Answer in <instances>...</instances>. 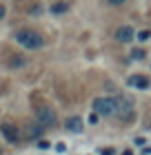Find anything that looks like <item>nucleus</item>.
<instances>
[{"label": "nucleus", "mask_w": 151, "mask_h": 155, "mask_svg": "<svg viewBox=\"0 0 151 155\" xmlns=\"http://www.w3.org/2000/svg\"><path fill=\"white\" fill-rule=\"evenodd\" d=\"M5 13H7V9H5V5H0V20L5 18Z\"/></svg>", "instance_id": "nucleus-16"}, {"label": "nucleus", "mask_w": 151, "mask_h": 155, "mask_svg": "<svg viewBox=\"0 0 151 155\" xmlns=\"http://www.w3.org/2000/svg\"><path fill=\"white\" fill-rule=\"evenodd\" d=\"M89 122H91V124L98 122V113H91V115H89Z\"/></svg>", "instance_id": "nucleus-15"}, {"label": "nucleus", "mask_w": 151, "mask_h": 155, "mask_svg": "<svg viewBox=\"0 0 151 155\" xmlns=\"http://www.w3.org/2000/svg\"><path fill=\"white\" fill-rule=\"evenodd\" d=\"M116 102H118V111H116V115L120 120H131L133 117V100L129 95H118L116 97Z\"/></svg>", "instance_id": "nucleus-3"}, {"label": "nucleus", "mask_w": 151, "mask_h": 155, "mask_svg": "<svg viewBox=\"0 0 151 155\" xmlns=\"http://www.w3.org/2000/svg\"><path fill=\"white\" fill-rule=\"evenodd\" d=\"M145 55H147V53L142 51V49H133V51H131V58H133V60H142Z\"/></svg>", "instance_id": "nucleus-12"}, {"label": "nucleus", "mask_w": 151, "mask_h": 155, "mask_svg": "<svg viewBox=\"0 0 151 155\" xmlns=\"http://www.w3.org/2000/svg\"><path fill=\"white\" fill-rule=\"evenodd\" d=\"M102 155H113V149H102Z\"/></svg>", "instance_id": "nucleus-17"}, {"label": "nucleus", "mask_w": 151, "mask_h": 155, "mask_svg": "<svg viewBox=\"0 0 151 155\" xmlns=\"http://www.w3.org/2000/svg\"><path fill=\"white\" fill-rule=\"evenodd\" d=\"M0 133L5 135V140L9 144H18L20 142V133H18V129L11 122H2V124H0Z\"/></svg>", "instance_id": "nucleus-5"}, {"label": "nucleus", "mask_w": 151, "mask_h": 155, "mask_svg": "<svg viewBox=\"0 0 151 155\" xmlns=\"http://www.w3.org/2000/svg\"><path fill=\"white\" fill-rule=\"evenodd\" d=\"M122 155H133V153H131V151H125V153H122Z\"/></svg>", "instance_id": "nucleus-18"}, {"label": "nucleus", "mask_w": 151, "mask_h": 155, "mask_svg": "<svg viewBox=\"0 0 151 155\" xmlns=\"http://www.w3.org/2000/svg\"><path fill=\"white\" fill-rule=\"evenodd\" d=\"M42 129H45V126H27V137L29 140H33V137H40L42 135Z\"/></svg>", "instance_id": "nucleus-10"}, {"label": "nucleus", "mask_w": 151, "mask_h": 155, "mask_svg": "<svg viewBox=\"0 0 151 155\" xmlns=\"http://www.w3.org/2000/svg\"><path fill=\"white\" fill-rule=\"evenodd\" d=\"M64 11H69V2L67 0H58V2L51 5V13H64Z\"/></svg>", "instance_id": "nucleus-9"}, {"label": "nucleus", "mask_w": 151, "mask_h": 155, "mask_svg": "<svg viewBox=\"0 0 151 155\" xmlns=\"http://www.w3.org/2000/svg\"><path fill=\"white\" fill-rule=\"evenodd\" d=\"M36 120H38L40 126H53L56 122H58V117H56V111L49 109V107H40L38 111H36Z\"/></svg>", "instance_id": "nucleus-4"}, {"label": "nucleus", "mask_w": 151, "mask_h": 155, "mask_svg": "<svg viewBox=\"0 0 151 155\" xmlns=\"http://www.w3.org/2000/svg\"><path fill=\"white\" fill-rule=\"evenodd\" d=\"M16 42H18V45H22L25 49H40L45 40H42V36L38 31L20 29V31H16Z\"/></svg>", "instance_id": "nucleus-1"}, {"label": "nucleus", "mask_w": 151, "mask_h": 155, "mask_svg": "<svg viewBox=\"0 0 151 155\" xmlns=\"http://www.w3.org/2000/svg\"><path fill=\"white\" fill-rule=\"evenodd\" d=\"M127 84L133 89H147L149 87V78L147 75H129L127 78Z\"/></svg>", "instance_id": "nucleus-8"}, {"label": "nucleus", "mask_w": 151, "mask_h": 155, "mask_svg": "<svg viewBox=\"0 0 151 155\" xmlns=\"http://www.w3.org/2000/svg\"><path fill=\"white\" fill-rule=\"evenodd\" d=\"M107 5H111V7H118V5H122V2H127V0H105Z\"/></svg>", "instance_id": "nucleus-13"}, {"label": "nucleus", "mask_w": 151, "mask_h": 155, "mask_svg": "<svg viewBox=\"0 0 151 155\" xmlns=\"http://www.w3.org/2000/svg\"><path fill=\"white\" fill-rule=\"evenodd\" d=\"M136 38V31L131 29L129 25H125V27H120V29L116 31V40L118 42H122V45H127V42H131Z\"/></svg>", "instance_id": "nucleus-6"}, {"label": "nucleus", "mask_w": 151, "mask_h": 155, "mask_svg": "<svg viewBox=\"0 0 151 155\" xmlns=\"http://www.w3.org/2000/svg\"><path fill=\"white\" fill-rule=\"evenodd\" d=\"M91 109H93V113H98V115H116L118 102H116V97H96L93 104H91Z\"/></svg>", "instance_id": "nucleus-2"}, {"label": "nucleus", "mask_w": 151, "mask_h": 155, "mask_svg": "<svg viewBox=\"0 0 151 155\" xmlns=\"http://www.w3.org/2000/svg\"><path fill=\"white\" fill-rule=\"evenodd\" d=\"M149 38H151V31H149V29H142V31L138 33V40H140V42H147Z\"/></svg>", "instance_id": "nucleus-11"}, {"label": "nucleus", "mask_w": 151, "mask_h": 155, "mask_svg": "<svg viewBox=\"0 0 151 155\" xmlns=\"http://www.w3.org/2000/svg\"><path fill=\"white\" fill-rule=\"evenodd\" d=\"M82 117H78V115H71L67 117V122H64V129H67L69 133H82Z\"/></svg>", "instance_id": "nucleus-7"}, {"label": "nucleus", "mask_w": 151, "mask_h": 155, "mask_svg": "<svg viewBox=\"0 0 151 155\" xmlns=\"http://www.w3.org/2000/svg\"><path fill=\"white\" fill-rule=\"evenodd\" d=\"M38 146H40V149H49V146H51V144H49V142H47V140H42V142H40Z\"/></svg>", "instance_id": "nucleus-14"}]
</instances>
